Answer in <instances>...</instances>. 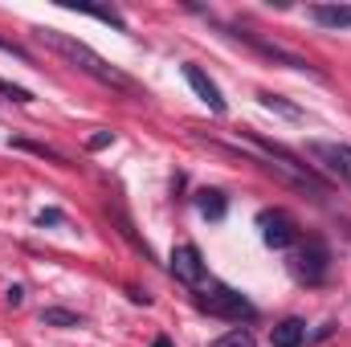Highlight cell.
Here are the masks:
<instances>
[{
	"label": "cell",
	"mask_w": 351,
	"mask_h": 347,
	"mask_svg": "<svg viewBox=\"0 0 351 347\" xmlns=\"http://www.w3.org/2000/svg\"><path fill=\"white\" fill-rule=\"evenodd\" d=\"M37 37L53 49V53H62L66 62H74L82 74H90L94 82H102V86L119 90V94H131V98H139V86L123 74V70H114L106 58H98L94 49H90L86 41H74V37H66V33H58V29H37Z\"/></svg>",
	"instance_id": "1"
},
{
	"label": "cell",
	"mask_w": 351,
	"mask_h": 347,
	"mask_svg": "<svg viewBox=\"0 0 351 347\" xmlns=\"http://www.w3.org/2000/svg\"><path fill=\"white\" fill-rule=\"evenodd\" d=\"M196 307L217 315V319H229V323H254L258 319V307L241 290H233V286H213V290L196 294Z\"/></svg>",
	"instance_id": "2"
},
{
	"label": "cell",
	"mask_w": 351,
	"mask_h": 347,
	"mask_svg": "<svg viewBox=\"0 0 351 347\" xmlns=\"http://www.w3.org/2000/svg\"><path fill=\"white\" fill-rule=\"evenodd\" d=\"M290 270H294L298 282L319 286V282L327 278V270H331V254H327V246H323L319 237H311L306 246H298V250L290 254Z\"/></svg>",
	"instance_id": "3"
},
{
	"label": "cell",
	"mask_w": 351,
	"mask_h": 347,
	"mask_svg": "<svg viewBox=\"0 0 351 347\" xmlns=\"http://www.w3.org/2000/svg\"><path fill=\"white\" fill-rule=\"evenodd\" d=\"M258 229H262V241L269 250H290V246L298 241V225H294V217L282 213V208H262V213H258Z\"/></svg>",
	"instance_id": "4"
},
{
	"label": "cell",
	"mask_w": 351,
	"mask_h": 347,
	"mask_svg": "<svg viewBox=\"0 0 351 347\" xmlns=\"http://www.w3.org/2000/svg\"><path fill=\"white\" fill-rule=\"evenodd\" d=\"M168 265H172L176 282H184V286H192V290H200L204 278H208V265H204V258H200L196 246H176Z\"/></svg>",
	"instance_id": "5"
},
{
	"label": "cell",
	"mask_w": 351,
	"mask_h": 347,
	"mask_svg": "<svg viewBox=\"0 0 351 347\" xmlns=\"http://www.w3.org/2000/svg\"><path fill=\"white\" fill-rule=\"evenodd\" d=\"M306 152L335 176V180H343L351 188V147L348 143H323V139H315V143H306Z\"/></svg>",
	"instance_id": "6"
},
{
	"label": "cell",
	"mask_w": 351,
	"mask_h": 347,
	"mask_svg": "<svg viewBox=\"0 0 351 347\" xmlns=\"http://www.w3.org/2000/svg\"><path fill=\"white\" fill-rule=\"evenodd\" d=\"M233 37L241 41V45H250L254 53H262V58H269V62H282V66H290V70H306V74H319L311 62H302V58H294V53H286L282 45H269V41H262V37H254V33H245V29H233Z\"/></svg>",
	"instance_id": "7"
},
{
	"label": "cell",
	"mask_w": 351,
	"mask_h": 347,
	"mask_svg": "<svg viewBox=\"0 0 351 347\" xmlns=\"http://www.w3.org/2000/svg\"><path fill=\"white\" fill-rule=\"evenodd\" d=\"M184 78H188V86L196 90V98H200L208 110L225 115V98H221V90H217V82H213V78H208L200 66H192V62H188V66H184Z\"/></svg>",
	"instance_id": "8"
},
{
	"label": "cell",
	"mask_w": 351,
	"mask_h": 347,
	"mask_svg": "<svg viewBox=\"0 0 351 347\" xmlns=\"http://www.w3.org/2000/svg\"><path fill=\"white\" fill-rule=\"evenodd\" d=\"M311 21L323 29H351V4H311Z\"/></svg>",
	"instance_id": "9"
},
{
	"label": "cell",
	"mask_w": 351,
	"mask_h": 347,
	"mask_svg": "<svg viewBox=\"0 0 351 347\" xmlns=\"http://www.w3.org/2000/svg\"><path fill=\"white\" fill-rule=\"evenodd\" d=\"M269 344L274 347H302L306 344V323H302V319H282V323L269 331Z\"/></svg>",
	"instance_id": "10"
},
{
	"label": "cell",
	"mask_w": 351,
	"mask_h": 347,
	"mask_svg": "<svg viewBox=\"0 0 351 347\" xmlns=\"http://www.w3.org/2000/svg\"><path fill=\"white\" fill-rule=\"evenodd\" d=\"M62 8H70V12H82V16H94V21H102V25H114L119 33H127V21H123V12L119 8H98V4H62Z\"/></svg>",
	"instance_id": "11"
},
{
	"label": "cell",
	"mask_w": 351,
	"mask_h": 347,
	"mask_svg": "<svg viewBox=\"0 0 351 347\" xmlns=\"http://www.w3.org/2000/svg\"><path fill=\"white\" fill-rule=\"evenodd\" d=\"M41 323L45 327H82V315L62 311V307H49V311H41Z\"/></svg>",
	"instance_id": "12"
},
{
	"label": "cell",
	"mask_w": 351,
	"mask_h": 347,
	"mask_svg": "<svg viewBox=\"0 0 351 347\" xmlns=\"http://www.w3.org/2000/svg\"><path fill=\"white\" fill-rule=\"evenodd\" d=\"M196 204H200V213H204L208 221H221V217H225V196H221V192H200Z\"/></svg>",
	"instance_id": "13"
},
{
	"label": "cell",
	"mask_w": 351,
	"mask_h": 347,
	"mask_svg": "<svg viewBox=\"0 0 351 347\" xmlns=\"http://www.w3.org/2000/svg\"><path fill=\"white\" fill-rule=\"evenodd\" d=\"M213 347H258V344H254V335H250L245 327H233V331H225Z\"/></svg>",
	"instance_id": "14"
},
{
	"label": "cell",
	"mask_w": 351,
	"mask_h": 347,
	"mask_svg": "<svg viewBox=\"0 0 351 347\" xmlns=\"http://www.w3.org/2000/svg\"><path fill=\"white\" fill-rule=\"evenodd\" d=\"M262 98V106H269V110H282V115H290V119H298V106H290V102H282L278 94H258Z\"/></svg>",
	"instance_id": "15"
},
{
	"label": "cell",
	"mask_w": 351,
	"mask_h": 347,
	"mask_svg": "<svg viewBox=\"0 0 351 347\" xmlns=\"http://www.w3.org/2000/svg\"><path fill=\"white\" fill-rule=\"evenodd\" d=\"M0 94H4V98H12V102H33V94H29V90L12 86V82H4V78H0Z\"/></svg>",
	"instance_id": "16"
},
{
	"label": "cell",
	"mask_w": 351,
	"mask_h": 347,
	"mask_svg": "<svg viewBox=\"0 0 351 347\" xmlns=\"http://www.w3.org/2000/svg\"><path fill=\"white\" fill-rule=\"evenodd\" d=\"M0 53H8V58H16V62H29V53H25L16 41H4V37H0Z\"/></svg>",
	"instance_id": "17"
},
{
	"label": "cell",
	"mask_w": 351,
	"mask_h": 347,
	"mask_svg": "<svg viewBox=\"0 0 351 347\" xmlns=\"http://www.w3.org/2000/svg\"><path fill=\"white\" fill-rule=\"evenodd\" d=\"M110 139H114V135H110V131H98V135H94V139H90V147H94V152H98V147H106V143H110Z\"/></svg>",
	"instance_id": "18"
},
{
	"label": "cell",
	"mask_w": 351,
	"mask_h": 347,
	"mask_svg": "<svg viewBox=\"0 0 351 347\" xmlns=\"http://www.w3.org/2000/svg\"><path fill=\"white\" fill-rule=\"evenodd\" d=\"M37 221H41V225H58V221H62V213H58V208H49V213H41Z\"/></svg>",
	"instance_id": "19"
},
{
	"label": "cell",
	"mask_w": 351,
	"mask_h": 347,
	"mask_svg": "<svg viewBox=\"0 0 351 347\" xmlns=\"http://www.w3.org/2000/svg\"><path fill=\"white\" fill-rule=\"evenodd\" d=\"M152 347H172V339H164V335H160V339H156Z\"/></svg>",
	"instance_id": "20"
}]
</instances>
